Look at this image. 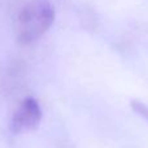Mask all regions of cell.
Returning a JSON list of instances; mask_svg holds the SVG:
<instances>
[{"label":"cell","mask_w":148,"mask_h":148,"mask_svg":"<svg viewBox=\"0 0 148 148\" xmlns=\"http://www.w3.org/2000/svg\"><path fill=\"white\" fill-rule=\"evenodd\" d=\"M55 21V9L47 0H33L20 12L16 23L17 39L22 44L36 42Z\"/></svg>","instance_id":"6da1fadb"},{"label":"cell","mask_w":148,"mask_h":148,"mask_svg":"<svg viewBox=\"0 0 148 148\" xmlns=\"http://www.w3.org/2000/svg\"><path fill=\"white\" fill-rule=\"evenodd\" d=\"M42 121V109L39 103L34 97H26L18 108L10 121V130L14 134H23L35 130Z\"/></svg>","instance_id":"7a4b0ae2"}]
</instances>
